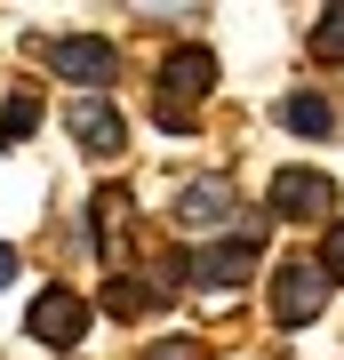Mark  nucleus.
Returning <instances> with one entry per match:
<instances>
[{
  "label": "nucleus",
  "instance_id": "ddd939ff",
  "mask_svg": "<svg viewBox=\"0 0 344 360\" xmlns=\"http://www.w3.org/2000/svg\"><path fill=\"white\" fill-rule=\"evenodd\" d=\"M144 360H200V345H153Z\"/></svg>",
  "mask_w": 344,
  "mask_h": 360
},
{
  "label": "nucleus",
  "instance_id": "f257e3e1",
  "mask_svg": "<svg viewBox=\"0 0 344 360\" xmlns=\"http://www.w3.org/2000/svg\"><path fill=\"white\" fill-rule=\"evenodd\" d=\"M217 89V56L208 49H177L160 65V129H192V104Z\"/></svg>",
  "mask_w": 344,
  "mask_h": 360
},
{
  "label": "nucleus",
  "instance_id": "39448f33",
  "mask_svg": "<svg viewBox=\"0 0 344 360\" xmlns=\"http://www.w3.org/2000/svg\"><path fill=\"white\" fill-rule=\"evenodd\" d=\"M256 232H265V217H248L241 232H224V240H208L200 257H184V264L200 272L208 288H241V281H248V264H256Z\"/></svg>",
  "mask_w": 344,
  "mask_h": 360
},
{
  "label": "nucleus",
  "instance_id": "9b49d317",
  "mask_svg": "<svg viewBox=\"0 0 344 360\" xmlns=\"http://www.w3.org/2000/svg\"><path fill=\"white\" fill-rule=\"evenodd\" d=\"M312 56H344V8H320V25H312Z\"/></svg>",
  "mask_w": 344,
  "mask_h": 360
},
{
  "label": "nucleus",
  "instance_id": "6e6552de",
  "mask_svg": "<svg viewBox=\"0 0 344 360\" xmlns=\"http://www.w3.org/2000/svg\"><path fill=\"white\" fill-rule=\"evenodd\" d=\"M64 129L80 136V153H120L128 120H120V104H104V96H80L72 112H64Z\"/></svg>",
  "mask_w": 344,
  "mask_h": 360
},
{
  "label": "nucleus",
  "instance_id": "1a4fd4ad",
  "mask_svg": "<svg viewBox=\"0 0 344 360\" xmlns=\"http://www.w3.org/2000/svg\"><path fill=\"white\" fill-rule=\"evenodd\" d=\"M281 129H296V136H329V129H336V104L320 96V89H288V96H281Z\"/></svg>",
  "mask_w": 344,
  "mask_h": 360
},
{
  "label": "nucleus",
  "instance_id": "423d86ee",
  "mask_svg": "<svg viewBox=\"0 0 344 360\" xmlns=\"http://www.w3.org/2000/svg\"><path fill=\"white\" fill-rule=\"evenodd\" d=\"M329 208H336V184L320 176V168H281V176H272V208L265 217L305 224V217H329Z\"/></svg>",
  "mask_w": 344,
  "mask_h": 360
},
{
  "label": "nucleus",
  "instance_id": "7ed1b4c3",
  "mask_svg": "<svg viewBox=\"0 0 344 360\" xmlns=\"http://www.w3.org/2000/svg\"><path fill=\"white\" fill-rule=\"evenodd\" d=\"M40 56H49V72L56 80H80V89H104V80H113L120 72V56H113V40H96V32H64V40H49V49H40Z\"/></svg>",
  "mask_w": 344,
  "mask_h": 360
},
{
  "label": "nucleus",
  "instance_id": "f03ea898",
  "mask_svg": "<svg viewBox=\"0 0 344 360\" xmlns=\"http://www.w3.org/2000/svg\"><path fill=\"white\" fill-rule=\"evenodd\" d=\"M329 264L320 257H288L281 272H272V321L281 328H305V321H320V304H329Z\"/></svg>",
  "mask_w": 344,
  "mask_h": 360
},
{
  "label": "nucleus",
  "instance_id": "4468645a",
  "mask_svg": "<svg viewBox=\"0 0 344 360\" xmlns=\"http://www.w3.org/2000/svg\"><path fill=\"white\" fill-rule=\"evenodd\" d=\"M8 281H16V248L0 240V288H8Z\"/></svg>",
  "mask_w": 344,
  "mask_h": 360
},
{
  "label": "nucleus",
  "instance_id": "0eeeda50",
  "mask_svg": "<svg viewBox=\"0 0 344 360\" xmlns=\"http://www.w3.org/2000/svg\"><path fill=\"white\" fill-rule=\"evenodd\" d=\"M232 208H241V193H232L224 176H192V184H177V224H192V232L232 224Z\"/></svg>",
  "mask_w": 344,
  "mask_h": 360
},
{
  "label": "nucleus",
  "instance_id": "f8f14e48",
  "mask_svg": "<svg viewBox=\"0 0 344 360\" xmlns=\"http://www.w3.org/2000/svg\"><path fill=\"white\" fill-rule=\"evenodd\" d=\"M320 264H329V281H344V224H329V240H320Z\"/></svg>",
  "mask_w": 344,
  "mask_h": 360
},
{
  "label": "nucleus",
  "instance_id": "9d476101",
  "mask_svg": "<svg viewBox=\"0 0 344 360\" xmlns=\"http://www.w3.org/2000/svg\"><path fill=\"white\" fill-rule=\"evenodd\" d=\"M32 129H40V104H32V96H16L8 112H0V144H16V136H32Z\"/></svg>",
  "mask_w": 344,
  "mask_h": 360
},
{
  "label": "nucleus",
  "instance_id": "20e7f679",
  "mask_svg": "<svg viewBox=\"0 0 344 360\" xmlns=\"http://www.w3.org/2000/svg\"><path fill=\"white\" fill-rule=\"evenodd\" d=\"M80 328H89V304H80L72 288H40L32 312H25V336H32V345H49V352H72Z\"/></svg>",
  "mask_w": 344,
  "mask_h": 360
}]
</instances>
